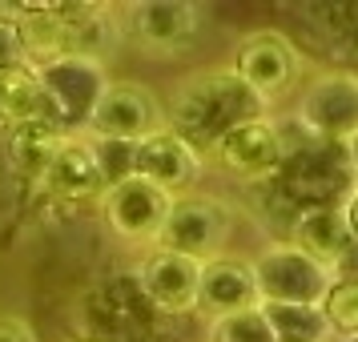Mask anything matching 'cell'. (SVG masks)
Returning a JSON list of instances; mask_svg holds the SVG:
<instances>
[{
  "label": "cell",
  "instance_id": "2",
  "mask_svg": "<svg viewBox=\"0 0 358 342\" xmlns=\"http://www.w3.org/2000/svg\"><path fill=\"white\" fill-rule=\"evenodd\" d=\"M355 185L358 181L350 173V162H346V145L306 137L302 129H298V141H286V157H282V169L274 178V190L294 210L342 206Z\"/></svg>",
  "mask_w": 358,
  "mask_h": 342
},
{
  "label": "cell",
  "instance_id": "6",
  "mask_svg": "<svg viewBox=\"0 0 358 342\" xmlns=\"http://www.w3.org/2000/svg\"><path fill=\"white\" fill-rule=\"evenodd\" d=\"M206 29V8L194 0H137L121 13V33L145 57H181Z\"/></svg>",
  "mask_w": 358,
  "mask_h": 342
},
{
  "label": "cell",
  "instance_id": "17",
  "mask_svg": "<svg viewBox=\"0 0 358 342\" xmlns=\"http://www.w3.org/2000/svg\"><path fill=\"white\" fill-rule=\"evenodd\" d=\"M282 242H290L294 250H302L306 258H314L318 266L330 270L355 238H350V226H346L342 206H306V210H298L290 218Z\"/></svg>",
  "mask_w": 358,
  "mask_h": 342
},
{
  "label": "cell",
  "instance_id": "14",
  "mask_svg": "<svg viewBox=\"0 0 358 342\" xmlns=\"http://www.w3.org/2000/svg\"><path fill=\"white\" fill-rule=\"evenodd\" d=\"M36 190L49 194L57 206H97L105 194V178H101L93 141L85 133H69L61 149L52 153V162L45 165Z\"/></svg>",
  "mask_w": 358,
  "mask_h": 342
},
{
  "label": "cell",
  "instance_id": "9",
  "mask_svg": "<svg viewBox=\"0 0 358 342\" xmlns=\"http://www.w3.org/2000/svg\"><path fill=\"white\" fill-rule=\"evenodd\" d=\"M286 157V129L266 117L242 121L206 153V162H213L217 169H226L229 178L245 181V185H266L278 178Z\"/></svg>",
  "mask_w": 358,
  "mask_h": 342
},
{
  "label": "cell",
  "instance_id": "15",
  "mask_svg": "<svg viewBox=\"0 0 358 342\" xmlns=\"http://www.w3.org/2000/svg\"><path fill=\"white\" fill-rule=\"evenodd\" d=\"M17 41L24 65L33 69L77 57V4H24Z\"/></svg>",
  "mask_w": 358,
  "mask_h": 342
},
{
  "label": "cell",
  "instance_id": "1",
  "mask_svg": "<svg viewBox=\"0 0 358 342\" xmlns=\"http://www.w3.org/2000/svg\"><path fill=\"white\" fill-rule=\"evenodd\" d=\"M266 117L262 105L250 89L242 85V77L229 65H213V69H197L185 81L169 93L165 101V125L178 133L181 141L206 157L234 125Z\"/></svg>",
  "mask_w": 358,
  "mask_h": 342
},
{
  "label": "cell",
  "instance_id": "23",
  "mask_svg": "<svg viewBox=\"0 0 358 342\" xmlns=\"http://www.w3.org/2000/svg\"><path fill=\"white\" fill-rule=\"evenodd\" d=\"M0 342H36V330L20 314H0Z\"/></svg>",
  "mask_w": 358,
  "mask_h": 342
},
{
  "label": "cell",
  "instance_id": "3",
  "mask_svg": "<svg viewBox=\"0 0 358 342\" xmlns=\"http://www.w3.org/2000/svg\"><path fill=\"white\" fill-rule=\"evenodd\" d=\"M165 129V101L141 81L129 77H109L101 89L93 113L85 121V137L89 141H121V145H137L149 133Z\"/></svg>",
  "mask_w": 358,
  "mask_h": 342
},
{
  "label": "cell",
  "instance_id": "28",
  "mask_svg": "<svg viewBox=\"0 0 358 342\" xmlns=\"http://www.w3.org/2000/svg\"><path fill=\"white\" fill-rule=\"evenodd\" d=\"M342 342H358V339H342Z\"/></svg>",
  "mask_w": 358,
  "mask_h": 342
},
{
  "label": "cell",
  "instance_id": "25",
  "mask_svg": "<svg viewBox=\"0 0 358 342\" xmlns=\"http://www.w3.org/2000/svg\"><path fill=\"white\" fill-rule=\"evenodd\" d=\"M330 274L334 278H350V282H358V238L346 250H342V258L330 266Z\"/></svg>",
  "mask_w": 358,
  "mask_h": 342
},
{
  "label": "cell",
  "instance_id": "7",
  "mask_svg": "<svg viewBox=\"0 0 358 342\" xmlns=\"http://www.w3.org/2000/svg\"><path fill=\"white\" fill-rule=\"evenodd\" d=\"M294 125L306 137L346 145L358 133V73H350V69H326V73H318L298 93Z\"/></svg>",
  "mask_w": 358,
  "mask_h": 342
},
{
  "label": "cell",
  "instance_id": "8",
  "mask_svg": "<svg viewBox=\"0 0 358 342\" xmlns=\"http://www.w3.org/2000/svg\"><path fill=\"white\" fill-rule=\"evenodd\" d=\"M234 73L242 77V85L254 97L270 109L278 101L294 93L298 73H302V57L294 49V41L278 29H258V33H245L238 52H234Z\"/></svg>",
  "mask_w": 358,
  "mask_h": 342
},
{
  "label": "cell",
  "instance_id": "22",
  "mask_svg": "<svg viewBox=\"0 0 358 342\" xmlns=\"http://www.w3.org/2000/svg\"><path fill=\"white\" fill-rule=\"evenodd\" d=\"M210 342H274V334L262 306H250L226 318H210Z\"/></svg>",
  "mask_w": 358,
  "mask_h": 342
},
{
  "label": "cell",
  "instance_id": "24",
  "mask_svg": "<svg viewBox=\"0 0 358 342\" xmlns=\"http://www.w3.org/2000/svg\"><path fill=\"white\" fill-rule=\"evenodd\" d=\"M24 57H20V41H17V24H8V20H0V69L8 65H20Z\"/></svg>",
  "mask_w": 358,
  "mask_h": 342
},
{
  "label": "cell",
  "instance_id": "4",
  "mask_svg": "<svg viewBox=\"0 0 358 342\" xmlns=\"http://www.w3.org/2000/svg\"><path fill=\"white\" fill-rule=\"evenodd\" d=\"M234 234V210H229L226 197L217 194H181L173 197L169 206V218H165L162 234H157V245L162 250H173V254H185L194 262H210L226 254V242Z\"/></svg>",
  "mask_w": 358,
  "mask_h": 342
},
{
  "label": "cell",
  "instance_id": "12",
  "mask_svg": "<svg viewBox=\"0 0 358 342\" xmlns=\"http://www.w3.org/2000/svg\"><path fill=\"white\" fill-rule=\"evenodd\" d=\"M41 73V89H45V101H49V117L69 133H81L93 105H97L101 89L109 85V73L101 61H89V57H65L57 65L36 69Z\"/></svg>",
  "mask_w": 358,
  "mask_h": 342
},
{
  "label": "cell",
  "instance_id": "19",
  "mask_svg": "<svg viewBox=\"0 0 358 342\" xmlns=\"http://www.w3.org/2000/svg\"><path fill=\"white\" fill-rule=\"evenodd\" d=\"M4 133H8V162L17 169V178H24L36 190L45 165L52 162V153L61 149L69 129H61L57 121H29V125H17V129H4Z\"/></svg>",
  "mask_w": 358,
  "mask_h": 342
},
{
  "label": "cell",
  "instance_id": "21",
  "mask_svg": "<svg viewBox=\"0 0 358 342\" xmlns=\"http://www.w3.org/2000/svg\"><path fill=\"white\" fill-rule=\"evenodd\" d=\"M322 314L330 334L338 339H358V282L350 278H334L322 298Z\"/></svg>",
  "mask_w": 358,
  "mask_h": 342
},
{
  "label": "cell",
  "instance_id": "13",
  "mask_svg": "<svg viewBox=\"0 0 358 342\" xmlns=\"http://www.w3.org/2000/svg\"><path fill=\"white\" fill-rule=\"evenodd\" d=\"M201 173H206V157L189 141H181L169 125L133 145V178L157 185L169 197L194 194Z\"/></svg>",
  "mask_w": 358,
  "mask_h": 342
},
{
  "label": "cell",
  "instance_id": "16",
  "mask_svg": "<svg viewBox=\"0 0 358 342\" xmlns=\"http://www.w3.org/2000/svg\"><path fill=\"white\" fill-rule=\"evenodd\" d=\"M258 306V286H254V270L250 258L238 254H222V258L201 262V278H197V310L210 318H226L238 310Z\"/></svg>",
  "mask_w": 358,
  "mask_h": 342
},
{
  "label": "cell",
  "instance_id": "18",
  "mask_svg": "<svg viewBox=\"0 0 358 342\" xmlns=\"http://www.w3.org/2000/svg\"><path fill=\"white\" fill-rule=\"evenodd\" d=\"M29 121H52V117L41 89V73L20 61L0 69V129H17Z\"/></svg>",
  "mask_w": 358,
  "mask_h": 342
},
{
  "label": "cell",
  "instance_id": "26",
  "mask_svg": "<svg viewBox=\"0 0 358 342\" xmlns=\"http://www.w3.org/2000/svg\"><path fill=\"white\" fill-rule=\"evenodd\" d=\"M342 213H346V226H350V238H358V185L346 194L342 201Z\"/></svg>",
  "mask_w": 358,
  "mask_h": 342
},
{
  "label": "cell",
  "instance_id": "27",
  "mask_svg": "<svg viewBox=\"0 0 358 342\" xmlns=\"http://www.w3.org/2000/svg\"><path fill=\"white\" fill-rule=\"evenodd\" d=\"M346 162H350V173H355V181H358V133L346 141Z\"/></svg>",
  "mask_w": 358,
  "mask_h": 342
},
{
  "label": "cell",
  "instance_id": "5",
  "mask_svg": "<svg viewBox=\"0 0 358 342\" xmlns=\"http://www.w3.org/2000/svg\"><path fill=\"white\" fill-rule=\"evenodd\" d=\"M258 306H322L334 274L306 258L290 242H270L258 258H250Z\"/></svg>",
  "mask_w": 358,
  "mask_h": 342
},
{
  "label": "cell",
  "instance_id": "11",
  "mask_svg": "<svg viewBox=\"0 0 358 342\" xmlns=\"http://www.w3.org/2000/svg\"><path fill=\"white\" fill-rule=\"evenodd\" d=\"M197 278H201V262L153 245L137 262L133 286H137V294L145 298V306L153 314L185 318V314H197Z\"/></svg>",
  "mask_w": 358,
  "mask_h": 342
},
{
  "label": "cell",
  "instance_id": "20",
  "mask_svg": "<svg viewBox=\"0 0 358 342\" xmlns=\"http://www.w3.org/2000/svg\"><path fill=\"white\" fill-rule=\"evenodd\" d=\"M274 342H326L330 326H326L322 306H262Z\"/></svg>",
  "mask_w": 358,
  "mask_h": 342
},
{
  "label": "cell",
  "instance_id": "10",
  "mask_svg": "<svg viewBox=\"0 0 358 342\" xmlns=\"http://www.w3.org/2000/svg\"><path fill=\"white\" fill-rule=\"evenodd\" d=\"M169 206H173V197L162 194L157 185H149L141 178H125L101 194L97 213L105 222V229L121 245H145V250H153L165 218H169Z\"/></svg>",
  "mask_w": 358,
  "mask_h": 342
}]
</instances>
